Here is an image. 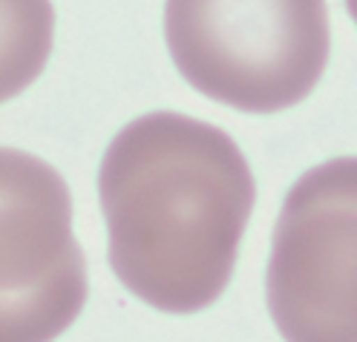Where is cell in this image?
<instances>
[{"mask_svg":"<svg viewBox=\"0 0 357 342\" xmlns=\"http://www.w3.org/2000/svg\"><path fill=\"white\" fill-rule=\"evenodd\" d=\"M70 221L63 178L29 153L3 150L0 342H52L81 313L86 270Z\"/></svg>","mask_w":357,"mask_h":342,"instance_id":"277c9868","label":"cell"},{"mask_svg":"<svg viewBox=\"0 0 357 342\" xmlns=\"http://www.w3.org/2000/svg\"><path fill=\"white\" fill-rule=\"evenodd\" d=\"M346 9H349V15H351V20L357 24V0H346Z\"/></svg>","mask_w":357,"mask_h":342,"instance_id":"5b68a950","label":"cell"},{"mask_svg":"<svg viewBox=\"0 0 357 342\" xmlns=\"http://www.w3.org/2000/svg\"><path fill=\"white\" fill-rule=\"evenodd\" d=\"M98 196L119 282L165 313L216 302L234 277L257 185L225 130L150 112L109 141Z\"/></svg>","mask_w":357,"mask_h":342,"instance_id":"6da1fadb","label":"cell"},{"mask_svg":"<svg viewBox=\"0 0 357 342\" xmlns=\"http://www.w3.org/2000/svg\"><path fill=\"white\" fill-rule=\"evenodd\" d=\"M165 40L193 89L254 116L300 104L331 49L326 0H167Z\"/></svg>","mask_w":357,"mask_h":342,"instance_id":"7a4b0ae2","label":"cell"},{"mask_svg":"<svg viewBox=\"0 0 357 342\" xmlns=\"http://www.w3.org/2000/svg\"><path fill=\"white\" fill-rule=\"evenodd\" d=\"M265 296L285 342H357V158L311 167L288 190Z\"/></svg>","mask_w":357,"mask_h":342,"instance_id":"3957f363","label":"cell"}]
</instances>
